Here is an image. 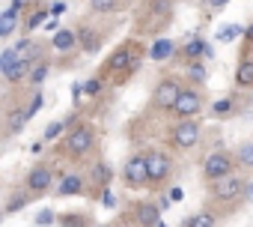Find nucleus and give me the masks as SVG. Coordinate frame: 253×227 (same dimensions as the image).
<instances>
[{"label":"nucleus","instance_id":"nucleus-36","mask_svg":"<svg viewBox=\"0 0 253 227\" xmlns=\"http://www.w3.org/2000/svg\"><path fill=\"white\" fill-rule=\"evenodd\" d=\"M226 3H229V0H214V3H211V6H214V9H223Z\"/></svg>","mask_w":253,"mask_h":227},{"label":"nucleus","instance_id":"nucleus-30","mask_svg":"<svg viewBox=\"0 0 253 227\" xmlns=\"http://www.w3.org/2000/svg\"><path fill=\"white\" fill-rule=\"evenodd\" d=\"M101 87H104V84H101V78H89V81L84 84V93H86V96H98V93H101Z\"/></svg>","mask_w":253,"mask_h":227},{"label":"nucleus","instance_id":"nucleus-19","mask_svg":"<svg viewBox=\"0 0 253 227\" xmlns=\"http://www.w3.org/2000/svg\"><path fill=\"white\" fill-rule=\"evenodd\" d=\"M173 51H176V45H173L170 39H158V42L152 45V51H149V57H152V60H167V57H170Z\"/></svg>","mask_w":253,"mask_h":227},{"label":"nucleus","instance_id":"nucleus-21","mask_svg":"<svg viewBox=\"0 0 253 227\" xmlns=\"http://www.w3.org/2000/svg\"><path fill=\"white\" fill-rule=\"evenodd\" d=\"M60 227H89V218L81 212H66L60 215Z\"/></svg>","mask_w":253,"mask_h":227},{"label":"nucleus","instance_id":"nucleus-3","mask_svg":"<svg viewBox=\"0 0 253 227\" xmlns=\"http://www.w3.org/2000/svg\"><path fill=\"white\" fill-rule=\"evenodd\" d=\"M182 90H185V87H182L176 78H161L158 87H155V93H152V99H155V105H158L161 111H173L176 102H179V96H182Z\"/></svg>","mask_w":253,"mask_h":227},{"label":"nucleus","instance_id":"nucleus-29","mask_svg":"<svg viewBox=\"0 0 253 227\" xmlns=\"http://www.w3.org/2000/svg\"><path fill=\"white\" fill-rule=\"evenodd\" d=\"M54 221H60V218H57V215H54L51 209H42V212L36 215V224H39V227H51Z\"/></svg>","mask_w":253,"mask_h":227},{"label":"nucleus","instance_id":"nucleus-41","mask_svg":"<svg viewBox=\"0 0 253 227\" xmlns=\"http://www.w3.org/2000/svg\"><path fill=\"white\" fill-rule=\"evenodd\" d=\"M36 227H39V224H36Z\"/></svg>","mask_w":253,"mask_h":227},{"label":"nucleus","instance_id":"nucleus-7","mask_svg":"<svg viewBox=\"0 0 253 227\" xmlns=\"http://www.w3.org/2000/svg\"><path fill=\"white\" fill-rule=\"evenodd\" d=\"M92 141H95L92 126H78V129L69 132V138H66V150H69L72 156H84V153L92 147Z\"/></svg>","mask_w":253,"mask_h":227},{"label":"nucleus","instance_id":"nucleus-6","mask_svg":"<svg viewBox=\"0 0 253 227\" xmlns=\"http://www.w3.org/2000/svg\"><path fill=\"white\" fill-rule=\"evenodd\" d=\"M203 111V96L197 90H182L176 108H173V117L179 120H197V114Z\"/></svg>","mask_w":253,"mask_h":227},{"label":"nucleus","instance_id":"nucleus-34","mask_svg":"<svg viewBox=\"0 0 253 227\" xmlns=\"http://www.w3.org/2000/svg\"><path fill=\"white\" fill-rule=\"evenodd\" d=\"M63 9H66L63 3H54V6H51V15H63Z\"/></svg>","mask_w":253,"mask_h":227},{"label":"nucleus","instance_id":"nucleus-13","mask_svg":"<svg viewBox=\"0 0 253 227\" xmlns=\"http://www.w3.org/2000/svg\"><path fill=\"white\" fill-rule=\"evenodd\" d=\"M78 42H81V33H75V30H57L54 39H51V45L57 51H72Z\"/></svg>","mask_w":253,"mask_h":227},{"label":"nucleus","instance_id":"nucleus-28","mask_svg":"<svg viewBox=\"0 0 253 227\" xmlns=\"http://www.w3.org/2000/svg\"><path fill=\"white\" fill-rule=\"evenodd\" d=\"M89 6L95 12H113L116 9V0H89Z\"/></svg>","mask_w":253,"mask_h":227},{"label":"nucleus","instance_id":"nucleus-20","mask_svg":"<svg viewBox=\"0 0 253 227\" xmlns=\"http://www.w3.org/2000/svg\"><path fill=\"white\" fill-rule=\"evenodd\" d=\"M182 54H185V57H188V63H191V60H197L200 54H206V42H203L200 36H194V39H188V42H185Z\"/></svg>","mask_w":253,"mask_h":227},{"label":"nucleus","instance_id":"nucleus-22","mask_svg":"<svg viewBox=\"0 0 253 227\" xmlns=\"http://www.w3.org/2000/svg\"><path fill=\"white\" fill-rule=\"evenodd\" d=\"M235 162H238L241 168H250V170H253V141L238 147V153H235Z\"/></svg>","mask_w":253,"mask_h":227},{"label":"nucleus","instance_id":"nucleus-35","mask_svg":"<svg viewBox=\"0 0 253 227\" xmlns=\"http://www.w3.org/2000/svg\"><path fill=\"white\" fill-rule=\"evenodd\" d=\"M244 39H247V45H253V24H250V27L244 30Z\"/></svg>","mask_w":253,"mask_h":227},{"label":"nucleus","instance_id":"nucleus-14","mask_svg":"<svg viewBox=\"0 0 253 227\" xmlns=\"http://www.w3.org/2000/svg\"><path fill=\"white\" fill-rule=\"evenodd\" d=\"M235 84L238 87H253V57L238 60V66H235Z\"/></svg>","mask_w":253,"mask_h":227},{"label":"nucleus","instance_id":"nucleus-33","mask_svg":"<svg viewBox=\"0 0 253 227\" xmlns=\"http://www.w3.org/2000/svg\"><path fill=\"white\" fill-rule=\"evenodd\" d=\"M92 173H98V179H101V182H107V179H110V170H107V165H98Z\"/></svg>","mask_w":253,"mask_h":227},{"label":"nucleus","instance_id":"nucleus-40","mask_svg":"<svg viewBox=\"0 0 253 227\" xmlns=\"http://www.w3.org/2000/svg\"><path fill=\"white\" fill-rule=\"evenodd\" d=\"M211 3H214V0H211Z\"/></svg>","mask_w":253,"mask_h":227},{"label":"nucleus","instance_id":"nucleus-23","mask_svg":"<svg viewBox=\"0 0 253 227\" xmlns=\"http://www.w3.org/2000/svg\"><path fill=\"white\" fill-rule=\"evenodd\" d=\"M238 36H244V27L241 24H229V27H223V30H217V42H232V39H238Z\"/></svg>","mask_w":253,"mask_h":227},{"label":"nucleus","instance_id":"nucleus-12","mask_svg":"<svg viewBox=\"0 0 253 227\" xmlns=\"http://www.w3.org/2000/svg\"><path fill=\"white\" fill-rule=\"evenodd\" d=\"M158 215H161V206L158 203H140L137 206V224L140 227H155L161 221Z\"/></svg>","mask_w":253,"mask_h":227},{"label":"nucleus","instance_id":"nucleus-11","mask_svg":"<svg viewBox=\"0 0 253 227\" xmlns=\"http://www.w3.org/2000/svg\"><path fill=\"white\" fill-rule=\"evenodd\" d=\"M57 194L60 197H78V194H84V179L78 173H66L60 179V185H57Z\"/></svg>","mask_w":253,"mask_h":227},{"label":"nucleus","instance_id":"nucleus-25","mask_svg":"<svg viewBox=\"0 0 253 227\" xmlns=\"http://www.w3.org/2000/svg\"><path fill=\"white\" fill-rule=\"evenodd\" d=\"M188 78H191L194 84H203V81H206V66H203L200 60H191V63H188Z\"/></svg>","mask_w":253,"mask_h":227},{"label":"nucleus","instance_id":"nucleus-27","mask_svg":"<svg viewBox=\"0 0 253 227\" xmlns=\"http://www.w3.org/2000/svg\"><path fill=\"white\" fill-rule=\"evenodd\" d=\"M232 111V99H220L211 105V114H217V117H226V114Z\"/></svg>","mask_w":253,"mask_h":227},{"label":"nucleus","instance_id":"nucleus-24","mask_svg":"<svg viewBox=\"0 0 253 227\" xmlns=\"http://www.w3.org/2000/svg\"><path fill=\"white\" fill-rule=\"evenodd\" d=\"M48 72H51V63H48V60H39V63H36V69L30 72V84H33V87H39V84L48 78Z\"/></svg>","mask_w":253,"mask_h":227},{"label":"nucleus","instance_id":"nucleus-1","mask_svg":"<svg viewBox=\"0 0 253 227\" xmlns=\"http://www.w3.org/2000/svg\"><path fill=\"white\" fill-rule=\"evenodd\" d=\"M232 168H235V159H232L229 153H223V150L209 153L206 162H203V173H206L209 182H217V179H223V176H232Z\"/></svg>","mask_w":253,"mask_h":227},{"label":"nucleus","instance_id":"nucleus-37","mask_svg":"<svg viewBox=\"0 0 253 227\" xmlns=\"http://www.w3.org/2000/svg\"><path fill=\"white\" fill-rule=\"evenodd\" d=\"M244 194H247V197H253V182H247V188H244Z\"/></svg>","mask_w":253,"mask_h":227},{"label":"nucleus","instance_id":"nucleus-10","mask_svg":"<svg viewBox=\"0 0 253 227\" xmlns=\"http://www.w3.org/2000/svg\"><path fill=\"white\" fill-rule=\"evenodd\" d=\"M146 159H149V176H152V182H164L170 176V168H173L170 165V156L152 150V153H146Z\"/></svg>","mask_w":253,"mask_h":227},{"label":"nucleus","instance_id":"nucleus-4","mask_svg":"<svg viewBox=\"0 0 253 227\" xmlns=\"http://www.w3.org/2000/svg\"><path fill=\"white\" fill-rule=\"evenodd\" d=\"M170 144L176 150H191L200 144V120H179V126L170 135Z\"/></svg>","mask_w":253,"mask_h":227},{"label":"nucleus","instance_id":"nucleus-16","mask_svg":"<svg viewBox=\"0 0 253 227\" xmlns=\"http://www.w3.org/2000/svg\"><path fill=\"white\" fill-rule=\"evenodd\" d=\"M30 200H33V194H30V191H27V194H24V191H15V194L9 197V203H6V215H15V212H21V209H24Z\"/></svg>","mask_w":253,"mask_h":227},{"label":"nucleus","instance_id":"nucleus-18","mask_svg":"<svg viewBox=\"0 0 253 227\" xmlns=\"http://www.w3.org/2000/svg\"><path fill=\"white\" fill-rule=\"evenodd\" d=\"M81 48H84L86 54H95V51L101 48V36L92 33V30H81Z\"/></svg>","mask_w":253,"mask_h":227},{"label":"nucleus","instance_id":"nucleus-17","mask_svg":"<svg viewBox=\"0 0 253 227\" xmlns=\"http://www.w3.org/2000/svg\"><path fill=\"white\" fill-rule=\"evenodd\" d=\"M182 227H214V215L211 212H194L182 221Z\"/></svg>","mask_w":253,"mask_h":227},{"label":"nucleus","instance_id":"nucleus-9","mask_svg":"<svg viewBox=\"0 0 253 227\" xmlns=\"http://www.w3.org/2000/svg\"><path fill=\"white\" fill-rule=\"evenodd\" d=\"M244 188H247V182H244L241 176H223V179H217V182L211 185V194H214L217 200H235V197L244 194Z\"/></svg>","mask_w":253,"mask_h":227},{"label":"nucleus","instance_id":"nucleus-39","mask_svg":"<svg viewBox=\"0 0 253 227\" xmlns=\"http://www.w3.org/2000/svg\"><path fill=\"white\" fill-rule=\"evenodd\" d=\"M95 227H110V224H95Z\"/></svg>","mask_w":253,"mask_h":227},{"label":"nucleus","instance_id":"nucleus-31","mask_svg":"<svg viewBox=\"0 0 253 227\" xmlns=\"http://www.w3.org/2000/svg\"><path fill=\"white\" fill-rule=\"evenodd\" d=\"M63 129H66V123H60V120H57V123H48V126H45V141H54Z\"/></svg>","mask_w":253,"mask_h":227},{"label":"nucleus","instance_id":"nucleus-8","mask_svg":"<svg viewBox=\"0 0 253 227\" xmlns=\"http://www.w3.org/2000/svg\"><path fill=\"white\" fill-rule=\"evenodd\" d=\"M24 185H27V191L33 194V197H39V194H45L51 185H54V173H51V168H45V165H36L30 173H27V179H24Z\"/></svg>","mask_w":253,"mask_h":227},{"label":"nucleus","instance_id":"nucleus-15","mask_svg":"<svg viewBox=\"0 0 253 227\" xmlns=\"http://www.w3.org/2000/svg\"><path fill=\"white\" fill-rule=\"evenodd\" d=\"M18 15H21V12L12 9V6L0 15V39H9V36H12V30H15V24H18Z\"/></svg>","mask_w":253,"mask_h":227},{"label":"nucleus","instance_id":"nucleus-32","mask_svg":"<svg viewBox=\"0 0 253 227\" xmlns=\"http://www.w3.org/2000/svg\"><path fill=\"white\" fill-rule=\"evenodd\" d=\"M42 108V93H33V102H30V108H27V114H30V117H33V114Z\"/></svg>","mask_w":253,"mask_h":227},{"label":"nucleus","instance_id":"nucleus-26","mask_svg":"<svg viewBox=\"0 0 253 227\" xmlns=\"http://www.w3.org/2000/svg\"><path fill=\"white\" fill-rule=\"evenodd\" d=\"M45 18H48V12H45V9H39V12H33V15L27 18V24H24V27H27V30H36V27H42V24H45Z\"/></svg>","mask_w":253,"mask_h":227},{"label":"nucleus","instance_id":"nucleus-2","mask_svg":"<svg viewBox=\"0 0 253 227\" xmlns=\"http://www.w3.org/2000/svg\"><path fill=\"white\" fill-rule=\"evenodd\" d=\"M122 176H125V182H128V188H143L146 182H152L149 159L146 156H131L128 162H125V168H122Z\"/></svg>","mask_w":253,"mask_h":227},{"label":"nucleus","instance_id":"nucleus-5","mask_svg":"<svg viewBox=\"0 0 253 227\" xmlns=\"http://www.w3.org/2000/svg\"><path fill=\"white\" fill-rule=\"evenodd\" d=\"M107 72H134L140 66V54H134V45H122L107 57Z\"/></svg>","mask_w":253,"mask_h":227},{"label":"nucleus","instance_id":"nucleus-38","mask_svg":"<svg viewBox=\"0 0 253 227\" xmlns=\"http://www.w3.org/2000/svg\"><path fill=\"white\" fill-rule=\"evenodd\" d=\"M155 227H167V224H164V221H158V224H155Z\"/></svg>","mask_w":253,"mask_h":227}]
</instances>
